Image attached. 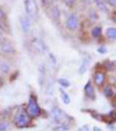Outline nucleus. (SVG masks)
Segmentation results:
<instances>
[{
	"mask_svg": "<svg viewBox=\"0 0 116 131\" xmlns=\"http://www.w3.org/2000/svg\"><path fill=\"white\" fill-rule=\"evenodd\" d=\"M26 110H27L28 115L31 117L33 119H37L40 117H48V114H45L44 109L41 108L40 103H38V100H37V96L31 93L29 96V100L27 102V106H26Z\"/></svg>",
	"mask_w": 116,
	"mask_h": 131,
	"instance_id": "f257e3e1",
	"label": "nucleus"
},
{
	"mask_svg": "<svg viewBox=\"0 0 116 131\" xmlns=\"http://www.w3.org/2000/svg\"><path fill=\"white\" fill-rule=\"evenodd\" d=\"M108 77L109 74L101 67V63L95 64V67H94L93 72H92V77H91V80L93 82V85L95 86V88L101 89L108 82Z\"/></svg>",
	"mask_w": 116,
	"mask_h": 131,
	"instance_id": "f03ea898",
	"label": "nucleus"
},
{
	"mask_svg": "<svg viewBox=\"0 0 116 131\" xmlns=\"http://www.w3.org/2000/svg\"><path fill=\"white\" fill-rule=\"evenodd\" d=\"M13 122H14V125L16 126L17 129H26L31 125L33 118L28 115L26 108H21L15 113Z\"/></svg>",
	"mask_w": 116,
	"mask_h": 131,
	"instance_id": "7ed1b4c3",
	"label": "nucleus"
},
{
	"mask_svg": "<svg viewBox=\"0 0 116 131\" xmlns=\"http://www.w3.org/2000/svg\"><path fill=\"white\" fill-rule=\"evenodd\" d=\"M50 117H51V122L56 125V124H60V123H67L70 124V119H71V116L65 113L60 107H58L57 104H54L50 109V113H49Z\"/></svg>",
	"mask_w": 116,
	"mask_h": 131,
	"instance_id": "20e7f679",
	"label": "nucleus"
},
{
	"mask_svg": "<svg viewBox=\"0 0 116 131\" xmlns=\"http://www.w3.org/2000/svg\"><path fill=\"white\" fill-rule=\"evenodd\" d=\"M80 23H81V20H80L79 15L77 14L76 12H70L67 14L66 19H65L64 27L66 29V31L76 32L80 29Z\"/></svg>",
	"mask_w": 116,
	"mask_h": 131,
	"instance_id": "39448f33",
	"label": "nucleus"
},
{
	"mask_svg": "<svg viewBox=\"0 0 116 131\" xmlns=\"http://www.w3.org/2000/svg\"><path fill=\"white\" fill-rule=\"evenodd\" d=\"M23 5H25L26 15L30 20L36 21L38 19V6H37L36 0H25Z\"/></svg>",
	"mask_w": 116,
	"mask_h": 131,
	"instance_id": "423d86ee",
	"label": "nucleus"
},
{
	"mask_svg": "<svg viewBox=\"0 0 116 131\" xmlns=\"http://www.w3.org/2000/svg\"><path fill=\"white\" fill-rule=\"evenodd\" d=\"M47 12H48V15H49V17H50V20H51L54 23L58 25V23L60 22V19H62V9H60L58 4L51 5L47 9Z\"/></svg>",
	"mask_w": 116,
	"mask_h": 131,
	"instance_id": "0eeeda50",
	"label": "nucleus"
},
{
	"mask_svg": "<svg viewBox=\"0 0 116 131\" xmlns=\"http://www.w3.org/2000/svg\"><path fill=\"white\" fill-rule=\"evenodd\" d=\"M95 86L93 85L92 80H87L86 84L84 86V94L85 97H86L88 101H94L96 99V92H95Z\"/></svg>",
	"mask_w": 116,
	"mask_h": 131,
	"instance_id": "6e6552de",
	"label": "nucleus"
},
{
	"mask_svg": "<svg viewBox=\"0 0 116 131\" xmlns=\"http://www.w3.org/2000/svg\"><path fill=\"white\" fill-rule=\"evenodd\" d=\"M100 91H101L102 95H103L107 100H109V101H113V100L116 97V88L113 84H110V82H107Z\"/></svg>",
	"mask_w": 116,
	"mask_h": 131,
	"instance_id": "1a4fd4ad",
	"label": "nucleus"
},
{
	"mask_svg": "<svg viewBox=\"0 0 116 131\" xmlns=\"http://www.w3.org/2000/svg\"><path fill=\"white\" fill-rule=\"evenodd\" d=\"M0 51L3 54H14L16 50L10 41H8L7 38H4L3 41H0Z\"/></svg>",
	"mask_w": 116,
	"mask_h": 131,
	"instance_id": "9d476101",
	"label": "nucleus"
},
{
	"mask_svg": "<svg viewBox=\"0 0 116 131\" xmlns=\"http://www.w3.org/2000/svg\"><path fill=\"white\" fill-rule=\"evenodd\" d=\"M104 35L103 28L100 25H93L89 30V36H91L92 40L94 41H100V38H102Z\"/></svg>",
	"mask_w": 116,
	"mask_h": 131,
	"instance_id": "9b49d317",
	"label": "nucleus"
},
{
	"mask_svg": "<svg viewBox=\"0 0 116 131\" xmlns=\"http://www.w3.org/2000/svg\"><path fill=\"white\" fill-rule=\"evenodd\" d=\"M19 22H20V27L23 34H29L31 30V20L27 15H21L19 17Z\"/></svg>",
	"mask_w": 116,
	"mask_h": 131,
	"instance_id": "f8f14e48",
	"label": "nucleus"
},
{
	"mask_svg": "<svg viewBox=\"0 0 116 131\" xmlns=\"http://www.w3.org/2000/svg\"><path fill=\"white\" fill-rule=\"evenodd\" d=\"M31 44H33V47H34V49L37 50L38 52H41V53H45V52L48 51V47L45 45V43L43 42V40H41V38L33 37Z\"/></svg>",
	"mask_w": 116,
	"mask_h": 131,
	"instance_id": "ddd939ff",
	"label": "nucleus"
},
{
	"mask_svg": "<svg viewBox=\"0 0 116 131\" xmlns=\"http://www.w3.org/2000/svg\"><path fill=\"white\" fill-rule=\"evenodd\" d=\"M87 20L93 25H96V22L99 21V10L95 7H89L87 10Z\"/></svg>",
	"mask_w": 116,
	"mask_h": 131,
	"instance_id": "4468645a",
	"label": "nucleus"
},
{
	"mask_svg": "<svg viewBox=\"0 0 116 131\" xmlns=\"http://www.w3.org/2000/svg\"><path fill=\"white\" fill-rule=\"evenodd\" d=\"M93 5L96 9L101 13H107V14H108V13L110 12L108 5H107V3H106V0H93Z\"/></svg>",
	"mask_w": 116,
	"mask_h": 131,
	"instance_id": "2eb2a0df",
	"label": "nucleus"
},
{
	"mask_svg": "<svg viewBox=\"0 0 116 131\" xmlns=\"http://www.w3.org/2000/svg\"><path fill=\"white\" fill-rule=\"evenodd\" d=\"M89 63H91V57H89V56L82 58L81 63H80L79 67H78V74H79V75H84V74L86 73L87 70H88Z\"/></svg>",
	"mask_w": 116,
	"mask_h": 131,
	"instance_id": "dca6fc26",
	"label": "nucleus"
},
{
	"mask_svg": "<svg viewBox=\"0 0 116 131\" xmlns=\"http://www.w3.org/2000/svg\"><path fill=\"white\" fill-rule=\"evenodd\" d=\"M103 123H106L107 125H114L116 123V110L115 109L107 113V114H104Z\"/></svg>",
	"mask_w": 116,
	"mask_h": 131,
	"instance_id": "f3484780",
	"label": "nucleus"
},
{
	"mask_svg": "<svg viewBox=\"0 0 116 131\" xmlns=\"http://www.w3.org/2000/svg\"><path fill=\"white\" fill-rule=\"evenodd\" d=\"M101 67L107 73H110V72L114 73V71H115V69H116V62H113V60H110V59L103 60V62L101 63Z\"/></svg>",
	"mask_w": 116,
	"mask_h": 131,
	"instance_id": "a211bd4d",
	"label": "nucleus"
},
{
	"mask_svg": "<svg viewBox=\"0 0 116 131\" xmlns=\"http://www.w3.org/2000/svg\"><path fill=\"white\" fill-rule=\"evenodd\" d=\"M104 37L107 41H116V27H107L104 29Z\"/></svg>",
	"mask_w": 116,
	"mask_h": 131,
	"instance_id": "6ab92c4d",
	"label": "nucleus"
},
{
	"mask_svg": "<svg viewBox=\"0 0 116 131\" xmlns=\"http://www.w3.org/2000/svg\"><path fill=\"white\" fill-rule=\"evenodd\" d=\"M82 111H87V113H88V114L91 115L94 119H96V121L102 122V123H103L104 114H100V113H98L96 110H93V109H82Z\"/></svg>",
	"mask_w": 116,
	"mask_h": 131,
	"instance_id": "aec40b11",
	"label": "nucleus"
},
{
	"mask_svg": "<svg viewBox=\"0 0 116 131\" xmlns=\"http://www.w3.org/2000/svg\"><path fill=\"white\" fill-rule=\"evenodd\" d=\"M38 84H40L41 87L44 86L45 84V74H47V69H45L44 65H40V69H38Z\"/></svg>",
	"mask_w": 116,
	"mask_h": 131,
	"instance_id": "412c9836",
	"label": "nucleus"
},
{
	"mask_svg": "<svg viewBox=\"0 0 116 131\" xmlns=\"http://www.w3.org/2000/svg\"><path fill=\"white\" fill-rule=\"evenodd\" d=\"M58 91H59L60 100H62L63 103H64V104H70V103H71V97H70L69 93H67L64 88H62V87H59V88H58Z\"/></svg>",
	"mask_w": 116,
	"mask_h": 131,
	"instance_id": "4be33fe9",
	"label": "nucleus"
},
{
	"mask_svg": "<svg viewBox=\"0 0 116 131\" xmlns=\"http://www.w3.org/2000/svg\"><path fill=\"white\" fill-rule=\"evenodd\" d=\"M10 72V65L6 60L0 62V73L1 74H8Z\"/></svg>",
	"mask_w": 116,
	"mask_h": 131,
	"instance_id": "5701e85b",
	"label": "nucleus"
},
{
	"mask_svg": "<svg viewBox=\"0 0 116 131\" xmlns=\"http://www.w3.org/2000/svg\"><path fill=\"white\" fill-rule=\"evenodd\" d=\"M57 84L59 85V87H62V88H64V89L71 87V81H70L69 79H66V78H58V79H57Z\"/></svg>",
	"mask_w": 116,
	"mask_h": 131,
	"instance_id": "b1692460",
	"label": "nucleus"
},
{
	"mask_svg": "<svg viewBox=\"0 0 116 131\" xmlns=\"http://www.w3.org/2000/svg\"><path fill=\"white\" fill-rule=\"evenodd\" d=\"M71 125L67 123H60V124H56L54 126V131H70Z\"/></svg>",
	"mask_w": 116,
	"mask_h": 131,
	"instance_id": "393cba45",
	"label": "nucleus"
},
{
	"mask_svg": "<svg viewBox=\"0 0 116 131\" xmlns=\"http://www.w3.org/2000/svg\"><path fill=\"white\" fill-rule=\"evenodd\" d=\"M62 3L66 6L69 9H74V7L77 6L78 0H62Z\"/></svg>",
	"mask_w": 116,
	"mask_h": 131,
	"instance_id": "a878e982",
	"label": "nucleus"
},
{
	"mask_svg": "<svg viewBox=\"0 0 116 131\" xmlns=\"http://www.w3.org/2000/svg\"><path fill=\"white\" fill-rule=\"evenodd\" d=\"M7 21H8L7 20V14H6V12L3 9V8L0 7V25L4 27V26L7 23Z\"/></svg>",
	"mask_w": 116,
	"mask_h": 131,
	"instance_id": "bb28decb",
	"label": "nucleus"
},
{
	"mask_svg": "<svg viewBox=\"0 0 116 131\" xmlns=\"http://www.w3.org/2000/svg\"><path fill=\"white\" fill-rule=\"evenodd\" d=\"M9 129V123L5 119L0 121V131H7Z\"/></svg>",
	"mask_w": 116,
	"mask_h": 131,
	"instance_id": "cd10ccee",
	"label": "nucleus"
},
{
	"mask_svg": "<svg viewBox=\"0 0 116 131\" xmlns=\"http://www.w3.org/2000/svg\"><path fill=\"white\" fill-rule=\"evenodd\" d=\"M96 52L100 54H106L107 52H108V49H107V47H104V45H100V47L96 48Z\"/></svg>",
	"mask_w": 116,
	"mask_h": 131,
	"instance_id": "c85d7f7f",
	"label": "nucleus"
},
{
	"mask_svg": "<svg viewBox=\"0 0 116 131\" xmlns=\"http://www.w3.org/2000/svg\"><path fill=\"white\" fill-rule=\"evenodd\" d=\"M45 93H47V95L54 94V85H52V82H49V84H48L47 89H45Z\"/></svg>",
	"mask_w": 116,
	"mask_h": 131,
	"instance_id": "c756f323",
	"label": "nucleus"
},
{
	"mask_svg": "<svg viewBox=\"0 0 116 131\" xmlns=\"http://www.w3.org/2000/svg\"><path fill=\"white\" fill-rule=\"evenodd\" d=\"M49 60L51 62L52 65H55V66L57 65V58L55 57V54L52 53V52H49Z\"/></svg>",
	"mask_w": 116,
	"mask_h": 131,
	"instance_id": "7c9ffc66",
	"label": "nucleus"
},
{
	"mask_svg": "<svg viewBox=\"0 0 116 131\" xmlns=\"http://www.w3.org/2000/svg\"><path fill=\"white\" fill-rule=\"evenodd\" d=\"M79 1H80V4H82L86 7H91L93 5V0H79Z\"/></svg>",
	"mask_w": 116,
	"mask_h": 131,
	"instance_id": "2f4dec72",
	"label": "nucleus"
},
{
	"mask_svg": "<svg viewBox=\"0 0 116 131\" xmlns=\"http://www.w3.org/2000/svg\"><path fill=\"white\" fill-rule=\"evenodd\" d=\"M106 3L108 5V7L116 9V0H106Z\"/></svg>",
	"mask_w": 116,
	"mask_h": 131,
	"instance_id": "473e14b6",
	"label": "nucleus"
},
{
	"mask_svg": "<svg viewBox=\"0 0 116 131\" xmlns=\"http://www.w3.org/2000/svg\"><path fill=\"white\" fill-rule=\"evenodd\" d=\"M78 131H92V129L89 128V125H87V124H84V125L79 126Z\"/></svg>",
	"mask_w": 116,
	"mask_h": 131,
	"instance_id": "72a5a7b5",
	"label": "nucleus"
},
{
	"mask_svg": "<svg viewBox=\"0 0 116 131\" xmlns=\"http://www.w3.org/2000/svg\"><path fill=\"white\" fill-rule=\"evenodd\" d=\"M110 20L116 25V9L115 10H111V12H110Z\"/></svg>",
	"mask_w": 116,
	"mask_h": 131,
	"instance_id": "f704fd0d",
	"label": "nucleus"
},
{
	"mask_svg": "<svg viewBox=\"0 0 116 131\" xmlns=\"http://www.w3.org/2000/svg\"><path fill=\"white\" fill-rule=\"evenodd\" d=\"M4 35H5V29H4V27L1 25H0V41H3L5 37H4Z\"/></svg>",
	"mask_w": 116,
	"mask_h": 131,
	"instance_id": "c9c22d12",
	"label": "nucleus"
},
{
	"mask_svg": "<svg viewBox=\"0 0 116 131\" xmlns=\"http://www.w3.org/2000/svg\"><path fill=\"white\" fill-rule=\"evenodd\" d=\"M92 131H103V130H102V129L100 128V126H98V125H94L93 128H92Z\"/></svg>",
	"mask_w": 116,
	"mask_h": 131,
	"instance_id": "e433bc0d",
	"label": "nucleus"
},
{
	"mask_svg": "<svg viewBox=\"0 0 116 131\" xmlns=\"http://www.w3.org/2000/svg\"><path fill=\"white\" fill-rule=\"evenodd\" d=\"M49 1L51 5H54V4H58V1H60V0H49Z\"/></svg>",
	"mask_w": 116,
	"mask_h": 131,
	"instance_id": "4c0bfd02",
	"label": "nucleus"
},
{
	"mask_svg": "<svg viewBox=\"0 0 116 131\" xmlns=\"http://www.w3.org/2000/svg\"><path fill=\"white\" fill-rule=\"evenodd\" d=\"M113 103H114V104H115V106H116V97H115V99L113 100Z\"/></svg>",
	"mask_w": 116,
	"mask_h": 131,
	"instance_id": "58836bf2",
	"label": "nucleus"
},
{
	"mask_svg": "<svg viewBox=\"0 0 116 131\" xmlns=\"http://www.w3.org/2000/svg\"><path fill=\"white\" fill-rule=\"evenodd\" d=\"M114 86H115V88H116V77H115V81H114Z\"/></svg>",
	"mask_w": 116,
	"mask_h": 131,
	"instance_id": "ea45409f",
	"label": "nucleus"
},
{
	"mask_svg": "<svg viewBox=\"0 0 116 131\" xmlns=\"http://www.w3.org/2000/svg\"><path fill=\"white\" fill-rule=\"evenodd\" d=\"M114 75L116 77V69H115V71H114Z\"/></svg>",
	"mask_w": 116,
	"mask_h": 131,
	"instance_id": "a19ab883",
	"label": "nucleus"
}]
</instances>
